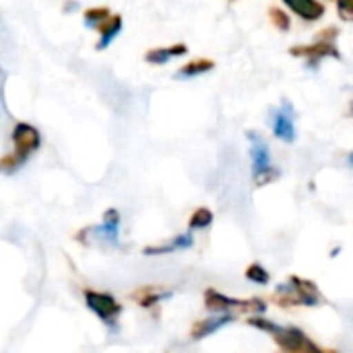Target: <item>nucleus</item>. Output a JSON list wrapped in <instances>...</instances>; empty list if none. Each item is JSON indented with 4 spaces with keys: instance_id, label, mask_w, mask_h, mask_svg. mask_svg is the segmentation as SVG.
<instances>
[{
    "instance_id": "obj_4",
    "label": "nucleus",
    "mask_w": 353,
    "mask_h": 353,
    "mask_svg": "<svg viewBox=\"0 0 353 353\" xmlns=\"http://www.w3.org/2000/svg\"><path fill=\"white\" fill-rule=\"evenodd\" d=\"M271 124H273V134L279 141L283 143L296 141V108L290 99H281L279 108L273 110Z\"/></svg>"
},
{
    "instance_id": "obj_19",
    "label": "nucleus",
    "mask_w": 353,
    "mask_h": 353,
    "mask_svg": "<svg viewBox=\"0 0 353 353\" xmlns=\"http://www.w3.org/2000/svg\"><path fill=\"white\" fill-rule=\"evenodd\" d=\"M246 279L252 281V283L265 285V283H269V273H267L261 265H250V267L246 269Z\"/></svg>"
},
{
    "instance_id": "obj_2",
    "label": "nucleus",
    "mask_w": 353,
    "mask_h": 353,
    "mask_svg": "<svg viewBox=\"0 0 353 353\" xmlns=\"http://www.w3.org/2000/svg\"><path fill=\"white\" fill-rule=\"evenodd\" d=\"M337 37H339V29H337V27L323 29V33L319 35L316 41L290 48V56H294V58H304L310 66H319V62H321L323 58L341 60L343 56H341V52H339V48H337Z\"/></svg>"
},
{
    "instance_id": "obj_15",
    "label": "nucleus",
    "mask_w": 353,
    "mask_h": 353,
    "mask_svg": "<svg viewBox=\"0 0 353 353\" xmlns=\"http://www.w3.org/2000/svg\"><path fill=\"white\" fill-rule=\"evenodd\" d=\"M112 17V10L108 6H91L83 12V19H85V25L87 27H93L97 29L103 21H108Z\"/></svg>"
},
{
    "instance_id": "obj_10",
    "label": "nucleus",
    "mask_w": 353,
    "mask_h": 353,
    "mask_svg": "<svg viewBox=\"0 0 353 353\" xmlns=\"http://www.w3.org/2000/svg\"><path fill=\"white\" fill-rule=\"evenodd\" d=\"M108 244H118V232H120V213L116 209H108L103 213V223L95 230Z\"/></svg>"
},
{
    "instance_id": "obj_8",
    "label": "nucleus",
    "mask_w": 353,
    "mask_h": 353,
    "mask_svg": "<svg viewBox=\"0 0 353 353\" xmlns=\"http://www.w3.org/2000/svg\"><path fill=\"white\" fill-rule=\"evenodd\" d=\"M184 54H188V46L186 43H176V46H168V48H153L143 58H145L147 64L161 66V64H168L172 58H178V56H184Z\"/></svg>"
},
{
    "instance_id": "obj_17",
    "label": "nucleus",
    "mask_w": 353,
    "mask_h": 353,
    "mask_svg": "<svg viewBox=\"0 0 353 353\" xmlns=\"http://www.w3.org/2000/svg\"><path fill=\"white\" fill-rule=\"evenodd\" d=\"M213 221V213L205 207H201L199 211H194V215L190 217V230H205L209 228Z\"/></svg>"
},
{
    "instance_id": "obj_14",
    "label": "nucleus",
    "mask_w": 353,
    "mask_h": 353,
    "mask_svg": "<svg viewBox=\"0 0 353 353\" xmlns=\"http://www.w3.org/2000/svg\"><path fill=\"white\" fill-rule=\"evenodd\" d=\"M205 304L209 310H225V308H232V306H242L246 302H240V300H234V298H228L215 290H207L205 292Z\"/></svg>"
},
{
    "instance_id": "obj_12",
    "label": "nucleus",
    "mask_w": 353,
    "mask_h": 353,
    "mask_svg": "<svg viewBox=\"0 0 353 353\" xmlns=\"http://www.w3.org/2000/svg\"><path fill=\"white\" fill-rule=\"evenodd\" d=\"M190 246H192V234H180V236H176L170 244L147 246V248H143V254H145V256H159V254H170V252L184 250V248H190Z\"/></svg>"
},
{
    "instance_id": "obj_20",
    "label": "nucleus",
    "mask_w": 353,
    "mask_h": 353,
    "mask_svg": "<svg viewBox=\"0 0 353 353\" xmlns=\"http://www.w3.org/2000/svg\"><path fill=\"white\" fill-rule=\"evenodd\" d=\"M337 14L341 21H353V0H337Z\"/></svg>"
},
{
    "instance_id": "obj_3",
    "label": "nucleus",
    "mask_w": 353,
    "mask_h": 353,
    "mask_svg": "<svg viewBox=\"0 0 353 353\" xmlns=\"http://www.w3.org/2000/svg\"><path fill=\"white\" fill-rule=\"evenodd\" d=\"M248 139H250V159H252V176L256 180L259 186L267 184V182H273L277 176H279V170L273 168L271 163V151H269V145L267 141L250 130L248 132Z\"/></svg>"
},
{
    "instance_id": "obj_9",
    "label": "nucleus",
    "mask_w": 353,
    "mask_h": 353,
    "mask_svg": "<svg viewBox=\"0 0 353 353\" xmlns=\"http://www.w3.org/2000/svg\"><path fill=\"white\" fill-rule=\"evenodd\" d=\"M122 23H124V21H122L120 14H112L108 21H103V23L97 27L99 39H97V43H95V50H105V48H110V43L120 35Z\"/></svg>"
},
{
    "instance_id": "obj_1",
    "label": "nucleus",
    "mask_w": 353,
    "mask_h": 353,
    "mask_svg": "<svg viewBox=\"0 0 353 353\" xmlns=\"http://www.w3.org/2000/svg\"><path fill=\"white\" fill-rule=\"evenodd\" d=\"M12 145H14V151L2 159V168L6 174L19 170L29 159V155L39 149V145H41L39 130L27 122H17L12 128Z\"/></svg>"
},
{
    "instance_id": "obj_22",
    "label": "nucleus",
    "mask_w": 353,
    "mask_h": 353,
    "mask_svg": "<svg viewBox=\"0 0 353 353\" xmlns=\"http://www.w3.org/2000/svg\"><path fill=\"white\" fill-rule=\"evenodd\" d=\"M347 116H352L353 118V99H352V103H350V114H347Z\"/></svg>"
},
{
    "instance_id": "obj_16",
    "label": "nucleus",
    "mask_w": 353,
    "mask_h": 353,
    "mask_svg": "<svg viewBox=\"0 0 353 353\" xmlns=\"http://www.w3.org/2000/svg\"><path fill=\"white\" fill-rule=\"evenodd\" d=\"M269 19H271V23H273V27H275L277 31H281V33L290 31V27H292L290 14H288L285 10H281L279 6H271V8H269Z\"/></svg>"
},
{
    "instance_id": "obj_5",
    "label": "nucleus",
    "mask_w": 353,
    "mask_h": 353,
    "mask_svg": "<svg viewBox=\"0 0 353 353\" xmlns=\"http://www.w3.org/2000/svg\"><path fill=\"white\" fill-rule=\"evenodd\" d=\"M85 302L89 306V310H93L108 327L116 325V319L122 312V306L110 296V294H99V292H85Z\"/></svg>"
},
{
    "instance_id": "obj_7",
    "label": "nucleus",
    "mask_w": 353,
    "mask_h": 353,
    "mask_svg": "<svg viewBox=\"0 0 353 353\" xmlns=\"http://www.w3.org/2000/svg\"><path fill=\"white\" fill-rule=\"evenodd\" d=\"M283 4H285L294 14H298L300 19L310 21V23L321 21V19L325 17V12H327L325 4H323L321 0H283Z\"/></svg>"
},
{
    "instance_id": "obj_21",
    "label": "nucleus",
    "mask_w": 353,
    "mask_h": 353,
    "mask_svg": "<svg viewBox=\"0 0 353 353\" xmlns=\"http://www.w3.org/2000/svg\"><path fill=\"white\" fill-rule=\"evenodd\" d=\"M347 161H350V165H352V168H353V151H352V153H350V157H347Z\"/></svg>"
},
{
    "instance_id": "obj_6",
    "label": "nucleus",
    "mask_w": 353,
    "mask_h": 353,
    "mask_svg": "<svg viewBox=\"0 0 353 353\" xmlns=\"http://www.w3.org/2000/svg\"><path fill=\"white\" fill-rule=\"evenodd\" d=\"M271 335H275V341L281 345V350H285V352L290 353H304L306 345H308L306 335L302 331L294 329V327H288L285 329V327H279L277 325Z\"/></svg>"
},
{
    "instance_id": "obj_13",
    "label": "nucleus",
    "mask_w": 353,
    "mask_h": 353,
    "mask_svg": "<svg viewBox=\"0 0 353 353\" xmlns=\"http://www.w3.org/2000/svg\"><path fill=\"white\" fill-rule=\"evenodd\" d=\"M234 319L230 316V314H223V316H215V319H207V321H199L194 327H192V339L194 341H199V339H205V337H209V335H213L215 331H219L221 327H225V325H230Z\"/></svg>"
},
{
    "instance_id": "obj_11",
    "label": "nucleus",
    "mask_w": 353,
    "mask_h": 353,
    "mask_svg": "<svg viewBox=\"0 0 353 353\" xmlns=\"http://www.w3.org/2000/svg\"><path fill=\"white\" fill-rule=\"evenodd\" d=\"M213 68H215V60H211V58H196V60L186 62L182 68H178L174 72V79H194V77L211 72Z\"/></svg>"
},
{
    "instance_id": "obj_18",
    "label": "nucleus",
    "mask_w": 353,
    "mask_h": 353,
    "mask_svg": "<svg viewBox=\"0 0 353 353\" xmlns=\"http://www.w3.org/2000/svg\"><path fill=\"white\" fill-rule=\"evenodd\" d=\"M168 296H170V294H165V292H155L153 288H149V290L145 288L137 298H139L141 306L147 308V306H153L155 302H159V300H163V298H168Z\"/></svg>"
}]
</instances>
